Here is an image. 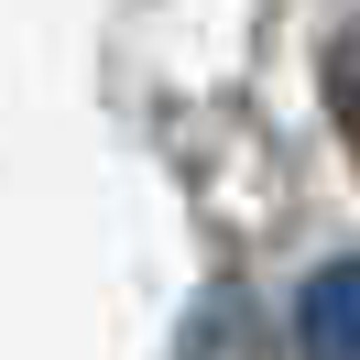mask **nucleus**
I'll return each mask as SVG.
<instances>
[{
  "instance_id": "obj_1",
  "label": "nucleus",
  "mask_w": 360,
  "mask_h": 360,
  "mask_svg": "<svg viewBox=\"0 0 360 360\" xmlns=\"http://www.w3.org/2000/svg\"><path fill=\"white\" fill-rule=\"evenodd\" d=\"M295 360H360V262H316L295 295Z\"/></svg>"
},
{
  "instance_id": "obj_2",
  "label": "nucleus",
  "mask_w": 360,
  "mask_h": 360,
  "mask_svg": "<svg viewBox=\"0 0 360 360\" xmlns=\"http://www.w3.org/2000/svg\"><path fill=\"white\" fill-rule=\"evenodd\" d=\"M186 360H273V328L240 284H207L197 316H186Z\"/></svg>"
},
{
  "instance_id": "obj_3",
  "label": "nucleus",
  "mask_w": 360,
  "mask_h": 360,
  "mask_svg": "<svg viewBox=\"0 0 360 360\" xmlns=\"http://www.w3.org/2000/svg\"><path fill=\"white\" fill-rule=\"evenodd\" d=\"M328 98H338V120H349V142H360V22L338 33V55H328Z\"/></svg>"
}]
</instances>
